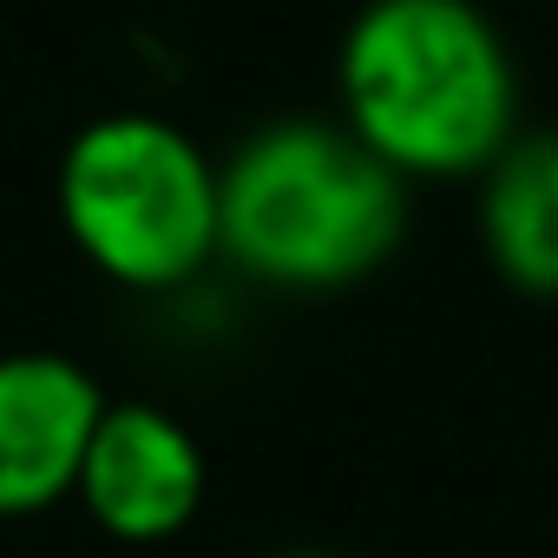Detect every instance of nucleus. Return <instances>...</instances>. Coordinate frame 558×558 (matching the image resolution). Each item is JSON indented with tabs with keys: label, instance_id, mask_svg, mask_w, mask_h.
Listing matches in <instances>:
<instances>
[{
	"label": "nucleus",
	"instance_id": "1",
	"mask_svg": "<svg viewBox=\"0 0 558 558\" xmlns=\"http://www.w3.org/2000/svg\"><path fill=\"white\" fill-rule=\"evenodd\" d=\"M349 132L395 171H480L512 138V60L473 0H368L342 40Z\"/></svg>",
	"mask_w": 558,
	"mask_h": 558
},
{
	"label": "nucleus",
	"instance_id": "2",
	"mask_svg": "<svg viewBox=\"0 0 558 558\" xmlns=\"http://www.w3.org/2000/svg\"><path fill=\"white\" fill-rule=\"evenodd\" d=\"M401 236V171L336 125H269L217 178V243L263 283L336 290Z\"/></svg>",
	"mask_w": 558,
	"mask_h": 558
},
{
	"label": "nucleus",
	"instance_id": "3",
	"mask_svg": "<svg viewBox=\"0 0 558 558\" xmlns=\"http://www.w3.org/2000/svg\"><path fill=\"white\" fill-rule=\"evenodd\" d=\"M60 217L112 283L165 290L217 250V171L178 125L119 112L66 145Z\"/></svg>",
	"mask_w": 558,
	"mask_h": 558
},
{
	"label": "nucleus",
	"instance_id": "4",
	"mask_svg": "<svg viewBox=\"0 0 558 558\" xmlns=\"http://www.w3.org/2000/svg\"><path fill=\"white\" fill-rule=\"evenodd\" d=\"M106 401L66 355L0 362V512H40L80 486Z\"/></svg>",
	"mask_w": 558,
	"mask_h": 558
},
{
	"label": "nucleus",
	"instance_id": "5",
	"mask_svg": "<svg viewBox=\"0 0 558 558\" xmlns=\"http://www.w3.org/2000/svg\"><path fill=\"white\" fill-rule=\"evenodd\" d=\"M80 493L93 519L119 538H171L204 499L197 440L158 408H106L80 466Z\"/></svg>",
	"mask_w": 558,
	"mask_h": 558
},
{
	"label": "nucleus",
	"instance_id": "6",
	"mask_svg": "<svg viewBox=\"0 0 558 558\" xmlns=\"http://www.w3.org/2000/svg\"><path fill=\"white\" fill-rule=\"evenodd\" d=\"M486 256L525 296H558V132L506 138L480 197Z\"/></svg>",
	"mask_w": 558,
	"mask_h": 558
},
{
	"label": "nucleus",
	"instance_id": "7",
	"mask_svg": "<svg viewBox=\"0 0 558 558\" xmlns=\"http://www.w3.org/2000/svg\"><path fill=\"white\" fill-rule=\"evenodd\" d=\"M290 558H323V551H290Z\"/></svg>",
	"mask_w": 558,
	"mask_h": 558
}]
</instances>
